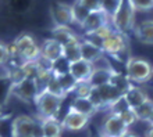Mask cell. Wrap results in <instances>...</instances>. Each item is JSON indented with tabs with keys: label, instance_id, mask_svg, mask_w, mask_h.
Here are the masks:
<instances>
[{
	"label": "cell",
	"instance_id": "39",
	"mask_svg": "<svg viewBox=\"0 0 153 137\" xmlns=\"http://www.w3.org/2000/svg\"><path fill=\"white\" fill-rule=\"evenodd\" d=\"M100 136H102V137H107V136H103V134H100Z\"/></svg>",
	"mask_w": 153,
	"mask_h": 137
},
{
	"label": "cell",
	"instance_id": "33",
	"mask_svg": "<svg viewBox=\"0 0 153 137\" xmlns=\"http://www.w3.org/2000/svg\"><path fill=\"white\" fill-rule=\"evenodd\" d=\"M10 56H11L10 46L4 45L3 42H0V65L6 64L8 61V58H10Z\"/></svg>",
	"mask_w": 153,
	"mask_h": 137
},
{
	"label": "cell",
	"instance_id": "1",
	"mask_svg": "<svg viewBox=\"0 0 153 137\" xmlns=\"http://www.w3.org/2000/svg\"><path fill=\"white\" fill-rule=\"evenodd\" d=\"M135 8H134L131 0L128 1H123L117 12L111 17V24L116 32L121 33V35H127L128 32L134 31L135 28Z\"/></svg>",
	"mask_w": 153,
	"mask_h": 137
},
{
	"label": "cell",
	"instance_id": "22",
	"mask_svg": "<svg viewBox=\"0 0 153 137\" xmlns=\"http://www.w3.org/2000/svg\"><path fill=\"white\" fill-rule=\"evenodd\" d=\"M71 14H73L74 24L81 26V25L86 21V18L89 17L91 11L84 6L82 0H76V1H74V3L71 4Z\"/></svg>",
	"mask_w": 153,
	"mask_h": 137
},
{
	"label": "cell",
	"instance_id": "13",
	"mask_svg": "<svg viewBox=\"0 0 153 137\" xmlns=\"http://www.w3.org/2000/svg\"><path fill=\"white\" fill-rule=\"evenodd\" d=\"M81 56H82V60L88 61L91 64H95L102 57H105V51L96 43L91 42L89 39H85L81 42Z\"/></svg>",
	"mask_w": 153,
	"mask_h": 137
},
{
	"label": "cell",
	"instance_id": "29",
	"mask_svg": "<svg viewBox=\"0 0 153 137\" xmlns=\"http://www.w3.org/2000/svg\"><path fill=\"white\" fill-rule=\"evenodd\" d=\"M59 81H60L61 86H63V89H64V92L67 93V94H68V93H74V90H75V86H76V82H75V79H74V78L70 75V73L60 76V78H59Z\"/></svg>",
	"mask_w": 153,
	"mask_h": 137
},
{
	"label": "cell",
	"instance_id": "38",
	"mask_svg": "<svg viewBox=\"0 0 153 137\" xmlns=\"http://www.w3.org/2000/svg\"><path fill=\"white\" fill-rule=\"evenodd\" d=\"M148 123H149L150 126H153V114H152V116H150V119L148 121Z\"/></svg>",
	"mask_w": 153,
	"mask_h": 137
},
{
	"label": "cell",
	"instance_id": "12",
	"mask_svg": "<svg viewBox=\"0 0 153 137\" xmlns=\"http://www.w3.org/2000/svg\"><path fill=\"white\" fill-rule=\"evenodd\" d=\"M93 72V64L85 60H79L70 64V75L75 79L76 83L88 82Z\"/></svg>",
	"mask_w": 153,
	"mask_h": 137
},
{
	"label": "cell",
	"instance_id": "30",
	"mask_svg": "<svg viewBox=\"0 0 153 137\" xmlns=\"http://www.w3.org/2000/svg\"><path fill=\"white\" fill-rule=\"evenodd\" d=\"M117 116L120 118L121 121H123V123H124L127 127H129L131 125H134L135 122L138 121L137 118V114H135V111H134L132 108H128L127 111H124L123 114H120V115H117Z\"/></svg>",
	"mask_w": 153,
	"mask_h": 137
},
{
	"label": "cell",
	"instance_id": "23",
	"mask_svg": "<svg viewBox=\"0 0 153 137\" xmlns=\"http://www.w3.org/2000/svg\"><path fill=\"white\" fill-rule=\"evenodd\" d=\"M64 58L68 61L70 64L71 62H75V61L82 60V56H81V42L75 40L70 45L64 46Z\"/></svg>",
	"mask_w": 153,
	"mask_h": 137
},
{
	"label": "cell",
	"instance_id": "26",
	"mask_svg": "<svg viewBox=\"0 0 153 137\" xmlns=\"http://www.w3.org/2000/svg\"><path fill=\"white\" fill-rule=\"evenodd\" d=\"M128 108H129V105H128V103H127V100H125L124 96H121L118 100H116L113 104L109 107L111 115H120V114H123Z\"/></svg>",
	"mask_w": 153,
	"mask_h": 137
},
{
	"label": "cell",
	"instance_id": "6",
	"mask_svg": "<svg viewBox=\"0 0 153 137\" xmlns=\"http://www.w3.org/2000/svg\"><path fill=\"white\" fill-rule=\"evenodd\" d=\"M102 50L105 51V54H110V56L117 57L120 61H123V54L128 51V43L124 35H121L118 32H114L111 36L102 42L100 45Z\"/></svg>",
	"mask_w": 153,
	"mask_h": 137
},
{
	"label": "cell",
	"instance_id": "9",
	"mask_svg": "<svg viewBox=\"0 0 153 137\" xmlns=\"http://www.w3.org/2000/svg\"><path fill=\"white\" fill-rule=\"evenodd\" d=\"M109 21L110 18L103 11H93L89 14V17L86 18V21L84 24L81 25V29L84 31V33L86 36H91L95 32H97L99 29H102L103 26L110 25Z\"/></svg>",
	"mask_w": 153,
	"mask_h": 137
},
{
	"label": "cell",
	"instance_id": "36",
	"mask_svg": "<svg viewBox=\"0 0 153 137\" xmlns=\"http://www.w3.org/2000/svg\"><path fill=\"white\" fill-rule=\"evenodd\" d=\"M123 137H137V136H135L134 133H131V132H128V133H125Z\"/></svg>",
	"mask_w": 153,
	"mask_h": 137
},
{
	"label": "cell",
	"instance_id": "8",
	"mask_svg": "<svg viewBox=\"0 0 153 137\" xmlns=\"http://www.w3.org/2000/svg\"><path fill=\"white\" fill-rule=\"evenodd\" d=\"M50 17L54 26H70L74 24L73 14H71V6L64 3H52L50 4Z\"/></svg>",
	"mask_w": 153,
	"mask_h": 137
},
{
	"label": "cell",
	"instance_id": "31",
	"mask_svg": "<svg viewBox=\"0 0 153 137\" xmlns=\"http://www.w3.org/2000/svg\"><path fill=\"white\" fill-rule=\"evenodd\" d=\"M135 11H149L153 10V0H131Z\"/></svg>",
	"mask_w": 153,
	"mask_h": 137
},
{
	"label": "cell",
	"instance_id": "16",
	"mask_svg": "<svg viewBox=\"0 0 153 137\" xmlns=\"http://www.w3.org/2000/svg\"><path fill=\"white\" fill-rule=\"evenodd\" d=\"M134 33L139 42L146 45H153V20H145L135 25Z\"/></svg>",
	"mask_w": 153,
	"mask_h": 137
},
{
	"label": "cell",
	"instance_id": "17",
	"mask_svg": "<svg viewBox=\"0 0 153 137\" xmlns=\"http://www.w3.org/2000/svg\"><path fill=\"white\" fill-rule=\"evenodd\" d=\"M124 97H125V100H127V103H128L129 108H132V109H137L146 100H149V97L145 93V90H142L141 87H137V86H131L128 92L124 94Z\"/></svg>",
	"mask_w": 153,
	"mask_h": 137
},
{
	"label": "cell",
	"instance_id": "2",
	"mask_svg": "<svg viewBox=\"0 0 153 137\" xmlns=\"http://www.w3.org/2000/svg\"><path fill=\"white\" fill-rule=\"evenodd\" d=\"M125 75L129 79V82L141 85L153 78V67L143 58L131 57L125 62Z\"/></svg>",
	"mask_w": 153,
	"mask_h": 137
},
{
	"label": "cell",
	"instance_id": "28",
	"mask_svg": "<svg viewBox=\"0 0 153 137\" xmlns=\"http://www.w3.org/2000/svg\"><path fill=\"white\" fill-rule=\"evenodd\" d=\"M121 4V0H111V1H102V11L111 20V17L114 15L118 10Z\"/></svg>",
	"mask_w": 153,
	"mask_h": 137
},
{
	"label": "cell",
	"instance_id": "11",
	"mask_svg": "<svg viewBox=\"0 0 153 137\" xmlns=\"http://www.w3.org/2000/svg\"><path fill=\"white\" fill-rule=\"evenodd\" d=\"M89 118L79 114L78 111H75L74 108L70 107L67 114L64 115L63 121H61V125H63V129L67 130H73V132H78V130H82L85 126L88 125Z\"/></svg>",
	"mask_w": 153,
	"mask_h": 137
},
{
	"label": "cell",
	"instance_id": "27",
	"mask_svg": "<svg viewBox=\"0 0 153 137\" xmlns=\"http://www.w3.org/2000/svg\"><path fill=\"white\" fill-rule=\"evenodd\" d=\"M92 86L89 82H81V83H76L75 90H74V96L78 97V98H88L91 92H92Z\"/></svg>",
	"mask_w": 153,
	"mask_h": 137
},
{
	"label": "cell",
	"instance_id": "10",
	"mask_svg": "<svg viewBox=\"0 0 153 137\" xmlns=\"http://www.w3.org/2000/svg\"><path fill=\"white\" fill-rule=\"evenodd\" d=\"M125 133H128V127L123 123V121L117 115L109 114V116L103 122L100 134L107 137H123Z\"/></svg>",
	"mask_w": 153,
	"mask_h": 137
},
{
	"label": "cell",
	"instance_id": "18",
	"mask_svg": "<svg viewBox=\"0 0 153 137\" xmlns=\"http://www.w3.org/2000/svg\"><path fill=\"white\" fill-rule=\"evenodd\" d=\"M52 35L53 39L61 43L63 46H67L73 42L78 40V37H76L75 32L71 29V26H54L52 29Z\"/></svg>",
	"mask_w": 153,
	"mask_h": 137
},
{
	"label": "cell",
	"instance_id": "40",
	"mask_svg": "<svg viewBox=\"0 0 153 137\" xmlns=\"http://www.w3.org/2000/svg\"><path fill=\"white\" fill-rule=\"evenodd\" d=\"M99 137H102V136H99Z\"/></svg>",
	"mask_w": 153,
	"mask_h": 137
},
{
	"label": "cell",
	"instance_id": "34",
	"mask_svg": "<svg viewBox=\"0 0 153 137\" xmlns=\"http://www.w3.org/2000/svg\"><path fill=\"white\" fill-rule=\"evenodd\" d=\"M82 3L91 12L102 11V1H99V0H82Z\"/></svg>",
	"mask_w": 153,
	"mask_h": 137
},
{
	"label": "cell",
	"instance_id": "19",
	"mask_svg": "<svg viewBox=\"0 0 153 137\" xmlns=\"http://www.w3.org/2000/svg\"><path fill=\"white\" fill-rule=\"evenodd\" d=\"M42 127H43L45 137H60L63 132V125L57 118H49V119H40Z\"/></svg>",
	"mask_w": 153,
	"mask_h": 137
},
{
	"label": "cell",
	"instance_id": "14",
	"mask_svg": "<svg viewBox=\"0 0 153 137\" xmlns=\"http://www.w3.org/2000/svg\"><path fill=\"white\" fill-rule=\"evenodd\" d=\"M117 71H114L113 67H110V68H100V67H97V68H93V72L89 78V83L92 87H102V86L107 85L111 82L113 76L116 75Z\"/></svg>",
	"mask_w": 153,
	"mask_h": 137
},
{
	"label": "cell",
	"instance_id": "20",
	"mask_svg": "<svg viewBox=\"0 0 153 137\" xmlns=\"http://www.w3.org/2000/svg\"><path fill=\"white\" fill-rule=\"evenodd\" d=\"M70 107L74 108L75 111H78L79 114H82V115H85V116H88V118L95 115V112L97 111L96 107L91 103L89 98H78V97H75Z\"/></svg>",
	"mask_w": 153,
	"mask_h": 137
},
{
	"label": "cell",
	"instance_id": "7",
	"mask_svg": "<svg viewBox=\"0 0 153 137\" xmlns=\"http://www.w3.org/2000/svg\"><path fill=\"white\" fill-rule=\"evenodd\" d=\"M36 122L29 115H18L11 123V137H33Z\"/></svg>",
	"mask_w": 153,
	"mask_h": 137
},
{
	"label": "cell",
	"instance_id": "35",
	"mask_svg": "<svg viewBox=\"0 0 153 137\" xmlns=\"http://www.w3.org/2000/svg\"><path fill=\"white\" fill-rule=\"evenodd\" d=\"M145 137H153V126H149V129L145 132Z\"/></svg>",
	"mask_w": 153,
	"mask_h": 137
},
{
	"label": "cell",
	"instance_id": "37",
	"mask_svg": "<svg viewBox=\"0 0 153 137\" xmlns=\"http://www.w3.org/2000/svg\"><path fill=\"white\" fill-rule=\"evenodd\" d=\"M4 118V114H3V108H1V105H0V121Z\"/></svg>",
	"mask_w": 153,
	"mask_h": 137
},
{
	"label": "cell",
	"instance_id": "3",
	"mask_svg": "<svg viewBox=\"0 0 153 137\" xmlns=\"http://www.w3.org/2000/svg\"><path fill=\"white\" fill-rule=\"evenodd\" d=\"M63 98L56 97L48 92H42L38 94L35 105L38 109V119H49V118H57V114L60 112Z\"/></svg>",
	"mask_w": 153,
	"mask_h": 137
},
{
	"label": "cell",
	"instance_id": "24",
	"mask_svg": "<svg viewBox=\"0 0 153 137\" xmlns=\"http://www.w3.org/2000/svg\"><path fill=\"white\" fill-rule=\"evenodd\" d=\"M45 92L50 93V94H53V96H56V97H60V98H63V100L67 97V93H65L64 89H63V86H61L59 78L53 76V75H52V78H50V81H49Z\"/></svg>",
	"mask_w": 153,
	"mask_h": 137
},
{
	"label": "cell",
	"instance_id": "5",
	"mask_svg": "<svg viewBox=\"0 0 153 137\" xmlns=\"http://www.w3.org/2000/svg\"><path fill=\"white\" fill-rule=\"evenodd\" d=\"M10 93L14 94L17 98L22 100L24 103H35L38 94H39L35 81L29 79V78H25L18 83H13Z\"/></svg>",
	"mask_w": 153,
	"mask_h": 137
},
{
	"label": "cell",
	"instance_id": "32",
	"mask_svg": "<svg viewBox=\"0 0 153 137\" xmlns=\"http://www.w3.org/2000/svg\"><path fill=\"white\" fill-rule=\"evenodd\" d=\"M88 98L91 100V103L96 107V109H100V108L105 107V103H103V100H102V96H100V93H99V89H96V87H93L92 89V92H91V94H89Z\"/></svg>",
	"mask_w": 153,
	"mask_h": 137
},
{
	"label": "cell",
	"instance_id": "25",
	"mask_svg": "<svg viewBox=\"0 0 153 137\" xmlns=\"http://www.w3.org/2000/svg\"><path fill=\"white\" fill-rule=\"evenodd\" d=\"M135 114H137V118L138 121H143V122H148L150 119L153 114V100H146L141 107H138L137 109H134Z\"/></svg>",
	"mask_w": 153,
	"mask_h": 137
},
{
	"label": "cell",
	"instance_id": "15",
	"mask_svg": "<svg viewBox=\"0 0 153 137\" xmlns=\"http://www.w3.org/2000/svg\"><path fill=\"white\" fill-rule=\"evenodd\" d=\"M35 45H36V42H35V39L32 37V35L22 33V35H20V36L14 40L13 46L10 47V51H11V54H16V56H18V58H21V56H22L24 53H27L29 48Z\"/></svg>",
	"mask_w": 153,
	"mask_h": 137
},
{
	"label": "cell",
	"instance_id": "4",
	"mask_svg": "<svg viewBox=\"0 0 153 137\" xmlns=\"http://www.w3.org/2000/svg\"><path fill=\"white\" fill-rule=\"evenodd\" d=\"M63 57H64V46L54 40L53 37L43 40V43L40 45V61L45 65L50 67Z\"/></svg>",
	"mask_w": 153,
	"mask_h": 137
},
{
	"label": "cell",
	"instance_id": "21",
	"mask_svg": "<svg viewBox=\"0 0 153 137\" xmlns=\"http://www.w3.org/2000/svg\"><path fill=\"white\" fill-rule=\"evenodd\" d=\"M99 93H100L102 100H103V103H105V107H107V108L113 104L114 101L118 100V98L123 96V94L120 93V90L116 89L111 83H107V85L99 87Z\"/></svg>",
	"mask_w": 153,
	"mask_h": 137
}]
</instances>
